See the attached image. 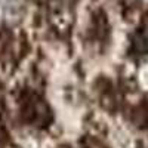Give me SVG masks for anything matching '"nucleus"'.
<instances>
[{"label":"nucleus","mask_w":148,"mask_h":148,"mask_svg":"<svg viewBox=\"0 0 148 148\" xmlns=\"http://www.w3.org/2000/svg\"><path fill=\"white\" fill-rule=\"evenodd\" d=\"M19 114L27 125L46 127L52 123V111L45 98L34 89H22L19 96Z\"/></svg>","instance_id":"f257e3e1"},{"label":"nucleus","mask_w":148,"mask_h":148,"mask_svg":"<svg viewBox=\"0 0 148 148\" xmlns=\"http://www.w3.org/2000/svg\"><path fill=\"white\" fill-rule=\"evenodd\" d=\"M132 51L138 55L148 53V28L136 30L132 37Z\"/></svg>","instance_id":"f03ea898"},{"label":"nucleus","mask_w":148,"mask_h":148,"mask_svg":"<svg viewBox=\"0 0 148 148\" xmlns=\"http://www.w3.org/2000/svg\"><path fill=\"white\" fill-rule=\"evenodd\" d=\"M59 148H67V147H59ZM68 148H70V147H68Z\"/></svg>","instance_id":"7ed1b4c3"}]
</instances>
